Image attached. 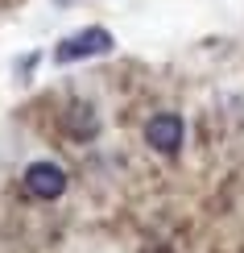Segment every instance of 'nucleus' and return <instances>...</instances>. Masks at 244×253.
I'll list each match as a JSON object with an SVG mask.
<instances>
[{"instance_id":"nucleus-1","label":"nucleus","mask_w":244,"mask_h":253,"mask_svg":"<svg viewBox=\"0 0 244 253\" xmlns=\"http://www.w3.org/2000/svg\"><path fill=\"white\" fill-rule=\"evenodd\" d=\"M116 38L108 34L104 25H87V29H75V34H67L54 46V58L58 67H70V62H83V58H100V54H112Z\"/></svg>"},{"instance_id":"nucleus-2","label":"nucleus","mask_w":244,"mask_h":253,"mask_svg":"<svg viewBox=\"0 0 244 253\" xmlns=\"http://www.w3.org/2000/svg\"><path fill=\"white\" fill-rule=\"evenodd\" d=\"M21 183H25V195L41 199V204H50V199H58L67 191V170H62L58 162H50V158H41V162H29L25 174H21Z\"/></svg>"},{"instance_id":"nucleus-3","label":"nucleus","mask_w":244,"mask_h":253,"mask_svg":"<svg viewBox=\"0 0 244 253\" xmlns=\"http://www.w3.org/2000/svg\"><path fill=\"white\" fill-rule=\"evenodd\" d=\"M145 141L153 145L157 154H178L186 141V121L178 112H157V117L145 121Z\"/></svg>"},{"instance_id":"nucleus-4","label":"nucleus","mask_w":244,"mask_h":253,"mask_svg":"<svg viewBox=\"0 0 244 253\" xmlns=\"http://www.w3.org/2000/svg\"><path fill=\"white\" fill-rule=\"evenodd\" d=\"M62 129L75 137V141H91V137L100 133V117H95V108H91V104L75 100L67 112H62Z\"/></svg>"},{"instance_id":"nucleus-5","label":"nucleus","mask_w":244,"mask_h":253,"mask_svg":"<svg viewBox=\"0 0 244 253\" xmlns=\"http://www.w3.org/2000/svg\"><path fill=\"white\" fill-rule=\"evenodd\" d=\"M34 62H37V54L21 58V62H17V75H21V79H29V71H34Z\"/></svg>"}]
</instances>
